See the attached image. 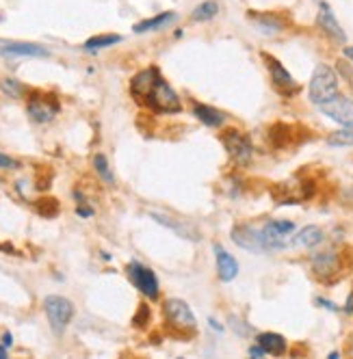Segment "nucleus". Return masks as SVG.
Listing matches in <instances>:
<instances>
[{"mask_svg":"<svg viewBox=\"0 0 353 359\" xmlns=\"http://www.w3.org/2000/svg\"><path fill=\"white\" fill-rule=\"evenodd\" d=\"M61 111L59 104V97L53 93H33L29 97V104H27V113L33 121L37 123H48L57 117V113Z\"/></svg>","mask_w":353,"mask_h":359,"instance_id":"5","label":"nucleus"},{"mask_svg":"<svg viewBox=\"0 0 353 359\" xmlns=\"http://www.w3.org/2000/svg\"><path fill=\"white\" fill-rule=\"evenodd\" d=\"M149 316H152V314H149V307L147 305H139L137 314L133 316V325L141 329V327H145L149 323Z\"/></svg>","mask_w":353,"mask_h":359,"instance_id":"30","label":"nucleus"},{"mask_svg":"<svg viewBox=\"0 0 353 359\" xmlns=\"http://www.w3.org/2000/svg\"><path fill=\"white\" fill-rule=\"evenodd\" d=\"M317 303H319L321 307H325V310H332V312H338V307H336V305H334L332 301H327V299H321V297H319V299H317Z\"/></svg>","mask_w":353,"mask_h":359,"instance_id":"32","label":"nucleus"},{"mask_svg":"<svg viewBox=\"0 0 353 359\" xmlns=\"http://www.w3.org/2000/svg\"><path fill=\"white\" fill-rule=\"evenodd\" d=\"M149 217H152V221L165 225L167 229H171L173 234H178L180 238H187V241H199V234L197 229L189 223H182V221H173L171 217H165V215H159V212H149Z\"/></svg>","mask_w":353,"mask_h":359,"instance_id":"18","label":"nucleus"},{"mask_svg":"<svg viewBox=\"0 0 353 359\" xmlns=\"http://www.w3.org/2000/svg\"><path fill=\"white\" fill-rule=\"evenodd\" d=\"M308 95H310V102L317 107L327 100H332L334 95H338V76L330 65L319 63L314 67L310 87H308Z\"/></svg>","mask_w":353,"mask_h":359,"instance_id":"2","label":"nucleus"},{"mask_svg":"<svg viewBox=\"0 0 353 359\" xmlns=\"http://www.w3.org/2000/svg\"><path fill=\"white\" fill-rule=\"evenodd\" d=\"M163 314H165V320H167L171 331L180 333V336H193L195 333L197 320H195V314H193V310L189 307L187 301L167 299L163 305Z\"/></svg>","mask_w":353,"mask_h":359,"instance_id":"1","label":"nucleus"},{"mask_svg":"<svg viewBox=\"0 0 353 359\" xmlns=\"http://www.w3.org/2000/svg\"><path fill=\"white\" fill-rule=\"evenodd\" d=\"M159 81H161V72L156 67L141 69L131 81V95L139 102V104H145V100L149 97V93H152V89L156 87Z\"/></svg>","mask_w":353,"mask_h":359,"instance_id":"12","label":"nucleus"},{"mask_svg":"<svg viewBox=\"0 0 353 359\" xmlns=\"http://www.w3.org/2000/svg\"><path fill=\"white\" fill-rule=\"evenodd\" d=\"M93 169L98 171V175L105 180L107 184H115V175L111 173V167H109V161L105 154H95L93 156Z\"/></svg>","mask_w":353,"mask_h":359,"instance_id":"28","label":"nucleus"},{"mask_svg":"<svg viewBox=\"0 0 353 359\" xmlns=\"http://www.w3.org/2000/svg\"><path fill=\"white\" fill-rule=\"evenodd\" d=\"M76 215L79 217H91L93 215V208H87V206H83V203H81V206L76 208Z\"/></svg>","mask_w":353,"mask_h":359,"instance_id":"34","label":"nucleus"},{"mask_svg":"<svg viewBox=\"0 0 353 359\" xmlns=\"http://www.w3.org/2000/svg\"><path fill=\"white\" fill-rule=\"evenodd\" d=\"M7 357V346L3 344V346H0V359H5Z\"/></svg>","mask_w":353,"mask_h":359,"instance_id":"37","label":"nucleus"},{"mask_svg":"<svg viewBox=\"0 0 353 359\" xmlns=\"http://www.w3.org/2000/svg\"><path fill=\"white\" fill-rule=\"evenodd\" d=\"M249 355H251V357H265L267 351H265L260 344H256V346H251V348H249Z\"/></svg>","mask_w":353,"mask_h":359,"instance_id":"33","label":"nucleus"},{"mask_svg":"<svg viewBox=\"0 0 353 359\" xmlns=\"http://www.w3.org/2000/svg\"><path fill=\"white\" fill-rule=\"evenodd\" d=\"M121 41V35H115V33H107V35H95L91 39L85 41V50L87 53H95V50H102V48H109V46H115Z\"/></svg>","mask_w":353,"mask_h":359,"instance_id":"24","label":"nucleus"},{"mask_svg":"<svg viewBox=\"0 0 353 359\" xmlns=\"http://www.w3.org/2000/svg\"><path fill=\"white\" fill-rule=\"evenodd\" d=\"M342 55L353 63V46H345V48H342Z\"/></svg>","mask_w":353,"mask_h":359,"instance_id":"36","label":"nucleus"},{"mask_svg":"<svg viewBox=\"0 0 353 359\" xmlns=\"http://www.w3.org/2000/svg\"><path fill=\"white\" fill-rule=\"evenodd\" d=\"M3 344H5L7 348H11V346H13V336H11L9 331H5V333H3Z\"/></svg>","mask_w":353,"mask_h":359,"instance_id":"35","label":"nucleus"},{"mask_svg":"<svg viewBox=\"0 0 353 359\" xmlns=\"http://www.w3.org/2000/svg\"><path fill=\"white\" fill-rule=\"evenodd\" d=\"M342 269V260L336 251H319L312 255V273L321 281H334Z\"/></svg>","mask_w":353,"mask_h":359,"instance_id":"11","label":"nucleus"},{"mask_svg":"<svg viewBox=\"0 0 353 359\" xmlns=\"http://www.w3.org/2000/svg\"><path fill=\"white\" fill-rule=\"evenodd\" d=\"M221 143H223L225 149H228L230 158L237 165H247L251 161V156H254V147H251V141L241 130H234V128H230V130H225L221 135Z\"/></svg>","mask_w":353,"mask_h":359,"instance_id":"7","label":"nucleus"},{"mask_svg":"<svg viewBox=\"0 0 353 359\" xmlns=\"http://www.w3.org/2000/svg\"><path fill=\"white\" fill-rule=\"evenodd\" d=\"M327 145L330 147H351L353 145V126H345L340 130L332 133L327 137Z\"/></svg>","mask_w":353,"mask_h":359,"instance_id":"26","label":"nucleus"},{"mask_svg":"<svg viewBox=\"0 0 353 359\" xmlns=\"http://www.w3.org/2000/svg\"><path fill=\"white\" fill-rule=\"evenodd\" d=\"M215 251V260H217V275L221 281H232L237 275H239V262L232 253L225 251L221 245H215L213 247Z\"/></svg>","mask_w":353,"mask_h":359,"instance_id":"17","label":"nucleus"},{"mask_svg":"<svg viewBox=\"0 0 353 359\" xmlns=\"http://www.w3.org/2000/svg\"><path fill=\"white\" fill-rule=\"evenodd\" d=\"M299 126L293 123H284V121H277L269 128V143L275 149H286L291 145H297L308 137H299Z\"/></svg>","mask_w":353,"mask_h":359,"instance_id":"14","label":"nucleus"},{"mask_svg":"<svg viewBox=\"0 0 353 359\" xmlns=\"http://www.w3.org/2000/svg\"><path fill=\"white\" fill-rule=\"evenodd\" d=\"M145 107H149L154 113H180L182 104H180V97L175 93L163 79L156 83V87L149 93V97L145 100Z\"/></svg>","mask_w":353,"mask_h":359,"instance_id":"4","label":"nucleus"},{"mask_svg":"<svg viewBox=\"0 0 353 359\" xmlns=\"http://www.w3.org/2000/svg\"><path fill=\"white\" fill-rule=\"evenodd\" d=\"M18 167H20L18 161H13L7 154H0V169H18Z\"/></svg>","mask_w":353,"mask_h":359,"instance_id":"31","label":"nucleus"},{"mask_svg":"<svg viewBox=\"0 0 353 359\" xmlns=\"http://www.w3.org/2000/svg\"><path fill=\"white\" fill-rule=\"evenodd\" d=\"M258 344L267 351V355H284L286 353V338L280 336V333L273 331H265L258 336Z\"/></svg>","mask_w":353,"mask_h":359,"instance_id":"22","label":"nucleus"},{"mask_svg":"<svg viewBox=\"0 0 353 359\" xmlns=\"http://www.w3.org/2000/svg\"><path fill=\"white\" fill-rule=\"evenodd\" d=\"M0 89H3V93L9 97H22L24 95V87L15 79H5L3 83H0Z\"/></svg>","mask_w":353,"mask_h":359,"instance_id":"29","label":"nucleus"},{"mask_svg":"<svg viewBox=\"0 0 353 359\" xmlns=\"http://www.w3.org/2000/svg\"><path fill=\"white\" fill-rule=\"evenodd\" d=\"M35 210L46 219H53V217H57L61 212V206H59V201L55 197H41V199L35 201Z\"/></svg>","mask_w":353,"mask_h":359,"instance_id":"27","label":"nucleus"},{"mask_svg":"<svg viewBox=\"0 0 353 359\" xmlns=\"http://www.w3.org/2000/svg\"><path fill=\"white\" fill-rule=\"evenodd\" d=\"M193 115H195L201 123H204V126H211V128H217V126L223 123V115H221L217 109L206 107V104H195Z\"/></svg>","mask_w":353,"mask_h":359,"instance_id":"23","label":"nucleus"},{"mask_svg":"<svg viewBox=\"0 0 353 359\" xmlns=\"http://www.w3.org/2000/svg\"><path fill=\"white\" fill-rule=\"evenodd\" d=\"M319 111L340 126H353V100L347 95H334L332 100L319 104Z\"/></svg>","mask_w":353,"mask_h":359,"instance_id":"10","label":"nucleus"},{"mask_svg":"<svg viewBox=\"0 0 353 359\" xmlns=\"http://www.w3.org/2000/svg\"><path fill=\"white\" fill-rule=\"evenodd\" d=\"M323 241H325V234L319 225H306L304 229H299V232L291 238V245L312 249V247H319Z\"/></svg>","mask_w":353,"mask_h":359,"instance_id":"21","label":"nucleus"},{"mask_svg":"<svg viewBox=\"0 0 353 359\" xmlns=\"http://www.w3.org/2000/svg\"><path fill=\"white\" fill-rule=\"evenodd\" d=\"M44 312L48 316L50 329H53L55 336H63L74 318V305L69 299L61 294H48L44 299Z\"/></svg>","mask_w":353,"mask_h":359,"instance_id":"3","label":"nucleus"},{"mask_svg":"<svg viewBox=\"0 0 353 359\" xmlns=\"http://www.w3.org/2000/svg\"><path fill=\"white\" fill-rule=\"evenodd\" d=\"M232 241L247 249V251H254V253H260L265 251V243H262V232L251 225H237L232 227Z\"/></svg>","mask_w":353,"mask_h":359,"instance_id":"15","label":"nucleus"},{"mask_svg":"<svg viewBox=\"0 0 353 359\" xmlns=\"http://www.w3.org/2000/svg\"><path fill=\"white\" fill-rule=\"evenodd\" d=\"M249 20L254 22V27L262 35H277L284 31V22L282 18H277L275 13H249Z\"/></svg>","mask_w":353,"mask_h":359,"instance_id":"19","label":"nucleus"},{"mask_svg":"<svg viewBox=\"0 0 353 359\" xmlns=\"http://www.w3.org/2000/svg\"><path fill=\"white\" fill-rule=\"evenodd\" d=\"M128 277L133 281V286L145 294L149 301H156L159 299V292H161V286H159V279L154 275V271H149L147 266H143L141 262H131L128 264Z\"/></svg>","mask_w":353,"mask_h":359,"instance_id":"8","label":"nucleus"},{"mask_svg":"<svg viewBox=\"0 0 353 359\" xmlns=\"http://www.w3.org/2000/svg\"><path fill=\"white\" fill-rule=\"evenodd\" d=\"M260 232H262L265 251H280L291 245L288 236H293V232H295V223L293 221H269V223H265Z\"/></svg>","mask_w":353,"mask_h":359,"instance_id":"6","label":"nucleus"},{"mask_svg":"<svg viewBox=\"0 0 353 359\" xmlns=\"http://www.w3.org/2000/svg\"><path fill=\"white\" fill-rule=\"evenodd\" d=\"M175 20H178V13H173V11H165V13H159L154 18H147L139 24H135V33L141 35V33H149V31H163L167 29L169 24H173Z\"/></svg>","mask_w":353,"mask_h":359,"instance_id":"20","label":"nucleus"},{"mask_svg":"<svg viewBox=\"0 0 353 359\" xmlns=\"http://www.w3.org/2000/svg\"><path fill=\"white\" fill-rule=\"evenodd\" d=\"M217 13H219V5L215 3V0H206V3L197 5V7L191 11V20H193V22H208V20H213Z\"/></svg>","mask_w":353,"mask_h":359,"instance_id":"25","label":"nucleus"},{"mask_svg":"<svg viewBox=\"0 0 353 359\" xmlns=\"http://www.w3.org/2000/svg\"><path fill=\"white\" fill-rule=\"evenodd\" d=\"M0 55L5 57H31V59H48L50 50L37 43H18V41H0Z\"/></svg>","mask_w":353,"mask_h":359,"instance_id":"16","label":"nucleus"},{"mask_svg":"<svg viewBox=\"0 0 353 359\" xmlns=\"http://www.w3.org/2000/svg\"><path fill=\"white\" fill-rule=\"evenodd\" d=\"M262 59H265L267 69H269V74H271V83H273L275 91H277V93H282V95H286V97L295 95V93L299 91V85H297V81L291 76V72H288L280 61H277L275 57H271V55H267V53H262Z\"/></svg>","mask_w":353,"mask_h":359,"instance_id":"9","label":"nucleus"},{"mask_svg":"<svg viewBox=\"0 0 353 359\" xmlns=\"http://www.w3.org/2000/svg\"><path fill=\"white\" fill-rule=\"evenodd\" d=\"M317 27L321 29L323 35H327L332 41L336 43H347V35L340 27V22L336 20L332 7L327 3H321L319 5V13H317Z\"/></svg>","mask_w":353,"mask_h":359,"instance_id":"13","label":"nucleus"}]
</instances>
